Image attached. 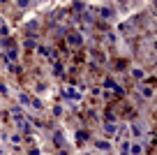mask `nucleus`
I'll return each mask as SVG.
<instances>
[{"label":"nucleus","instance_id":"1","mask_svg":"<svg viewBox=\"0 0 157 155\" xmlns=\"http://www.w3.org/2000/svg\"><path fill=\"white\" fill-rule=\"evenodd\" d=\"M67 42H69V44H74V46H78V44H81V37H78V35H69Z\"/></svg>","mask_w":157,"mask_h":155},{"label":"nucleus","instance_id":"2","mask_svg":"<svg viewBox=\"0 0 157 155\" xmlns=\"http://www.w3.org/2000/svg\"><path fill=\"white\" fill-rule=\"evenodd\" d=\"M102 16H104V19H109V16H111V10H109V7H104V10H102Z\"/></svg>","mask_w":157,"mask_h":155},{"label":"nucleus","instance_id":"3","mask_svg":"<svg viewBox=\"0 0 157 155\" xmlns=\"http://www.w3.org/2000/svg\"><path fill=\"white\" fill-rule=\"evenodd\" d=\"M120 155H129V150H127V144H123V150H120Z\"/></svg>","mask_w":157,"mask_h":155}]
</instances>
